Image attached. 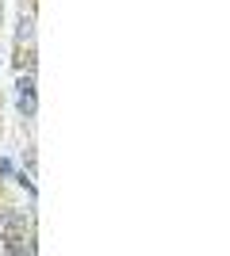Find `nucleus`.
Returning a JSON list of instances; mask_svg holds the SVG:
<instances>
[{
  "instance_id": "f257e3e1",
  "label": "nucleus",
  "mask_w": 230,
  "mask_h": 256,
  "mask_svg": "<svg viewBox=\"0 0 230 256\" xmlns=\"http://www.w3.org/2000/svg\"><path fill=\"white\" fill-rule=\"evenodd\" d=\"M20 111L23 115H35V84H31V76L20 80Z\"/></svg>"
}]
</instances>
